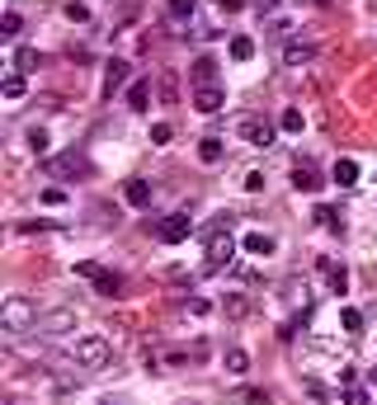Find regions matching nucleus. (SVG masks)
<instances>
[{
  "mask_svg": "<svg viewBox=\"0 0 377 405\" xmlns=\"http://www.w3.org/2000/svg\"><path fill=\"white\" fill-rule=\"evenodd\" d=\"M321 273H325V283H330V293H345V288H349V273H345V264L321 259Z\"/></svg>",
  "mask_w": 377,
  "mask_h": 405,
  "instance_id": "obj_15",
  "label": "nucleus"
},
{
  "mask_svg": "<svg viewBox=\"0 0 377 405\" xmlns=\"http://www.w3.org/2000/svg\"><path fill=\"white\" fill-rule=\"evenodd\" d=\"M184 306L193 311V316H208V311H213V302H208V297H188Z\"/></svg>",
  "mask_w": 377,
  "mask_h": 405,
  "instance_id": "obj_32",
  "label": "nucleus"
},
{
  "mask_svg": "<svg viewBox=\"0 0 377 405\" xmlns=\"http://www.w3.org/2000/svg\"><path fill=\"white\" fill-rule=\"evenodd\" d=\"M345 405H368V391L363 386H345Z\"/></svg>",
  "mask_w": 377,
  "mask_h": 405,
  "instance_id": "obj_31",
  "label": "nucleus"
},
{
  "mask_svg": "<svg viewBox=\"0 0 377 405\" xmlns=\"http://www.w3.org/2000/svg\"><path fill=\"white\" fill-rule=\"evenodd\" d=\"M71 325H76V311H71V306H57V311H48V316L38 321V330H43V335H66Z\"/></svg>",
  "mask_w": 377,
  "mask_h": 405,
  "instance_id": "obj_10",
  "label": "nucleus"
},
{
  "mask_svg": "<svg viewBox=\"0 0 377 405\" xmlns=\"http://www.w3.org/2000/svg\"><path fill=\"white\" fill-rule=\"evenodd\" d=\"M236 132L250 141V146H269L273 141V123H264V118H255V113H245L241 123H236Z\"/></svg>",
  "mask_w": 377,
  "mask_h": 405,
  "instance_id": "obj_6",
  "label": "nucleus"
},
{
  "mask_svg": "<svg viewBox=\"0 0 377 405\" xmlns=\"http://www.w3.org/2000/svg\"><path fill=\"white\" fill-rule=\"evenodd\" d=\"M217 10H222V14H236V10H241V0H217Z\"/></svg>",
  "mask_w": 377,
  "mask_h": 405,
  "instance_id": "obj_37",
  "label": "nucleus"
},
{
  "mask_svg": "<svg viewBox=\"0 0 377 405\" xmlns=\"http://www.w3.org/2000/svg\"><path fill=\"white\" fill-rule=\"evenodd\" d=\"M95 288H99L104 297H118V293H123V273H108V269H99V278H95Z\"/></svg>",
  "mask_w": 377,
  "mask_h": 405,
  "instance_id": "obj_17",
  "label": "nucleus"
},
{
  "mask_svg": "<svg viewBox=\"0 0 377 405\" xmlns=\"http://www.w3.org/2000/svg\"><path fill=\"white\" fill-rule=\"evenodd\" d=\"M66 358H71L76 368H104L108 363V339L104 335H81V339L66 349Z\"/></svg>",
  "mask_w": 377,
  "mask_h": 405,
  "instance_id": "obj_1",
  "label": "nucleus"
},
{
  "mask_svg": "<svg viewBox=\"0 0 377 405\" xmlns=\"http://www.w3.org/2000/svg\"><path fill=\"white\" fill-rule=\"evenodd\" d=\"M123 198H128V208H137V213H146V208L156 203V189H151L146 179H128V184H123Z\"/></svg>",
  "mask_w": 377,
  "mask_h": 405,
  "instance_id": "obj_7",
  "label": "nucleus"
},
{
  "mask_svg": "<svg viewBox=\"0 0 377 405\" xmlns=\"http://www.w3.org/2000/svg\"><path fill=\"white\" fill-rule=\"evenodd\" d=\"M222 104H226V90H222V85H198V90H193V108H198V113H217Z\"/></svg>",
  "mask_w": 377,
  "mask_h": 405,
  "instance_id": "obj_8",
  "label": "nucleus"
},
{
  "mask_svg": "<svg viewBox=\"0 0 377 405\" xmlns=\"http://www.w3.org/2000/svg\"><path fill=\"white\" fill-rule=\"evenodd\" d=\"M245 250H250L255 259H269L273 250H278V241H273L269 231H250V236H245Z\"/></svg>",
  "mask_w": 377,
  "mask_h": 405,
  "instance_id": "obj_12",
  "label": "nucleus"
},
{
  "mask_svg": "<svg viewBox=\"0 0 377 405\" xmlns=\"http://www.w3.org/2000/svg\"><path fill=\"white\" fill-rule=\"evenodd\" d=\"M302 123H307V118H302V108H288V113L278 118V128H283V132H302Z\"/></svg>",
  "mask_w": 377,
  "mask_h": 405,
  "instance_id": "obj_23",
  "label": "nucleus"
},
{
  "mask_svg": "<svg viewBox=\"0 0 377 405\" xmlns=\"http://www.w3.org/2000/svg\"><path fill=\"white\" fill-rule=\"evenodd\" d=\"M19 24H24V19H19V14H14V10H10V14H5V19H0V33H5V38H14V33H19Z\"/></svg>",
  "mask_w": 377,
  "mask_h": 405,
  "instance_id": "obj_29",
  "label": "nucleus"
},
{
  "mask_svg": "<svg viewBox=\"0 0 377 405\" xmlns=\"http://www.w3.org/2000/svg\"><path fill=\"white\" fill-rule=\"evenodd\" d=\"M293 189H302V193H316V189H321V175H316V165H307V161L297 165V170H293Z\"/></svg>",
  "mask_w": 377,
  "mask_h": 405,
  "instance_id": "obj_13",
  "label": "nucleus"
},
{
  "mask_svg": "<svg viewBox=\"0 0 377 405\" xmlns=\"http://www.w3.org/2000/svg\"><path fill=\"white\" fill-rule=\"evenodd\" d=\"M245 189L260 193V189H264V175H260V170H250V175H245Z\"/></svg>",
  "mask_w": 377,
  "mask_h": 405,
  "instance_id": "obj_34",
  "label": "nucleus"
},
{
  "mask_svg": "<svg viewBox=\"0 0 377 405\" xmlns=\"http://www.w3.org/2000/svg\"><path fill=\"white\" fill-rule=\"evenodd\" d=\"M373 382H377V377H373Z\"/></svg>",
  "mask_w": 377,
  "mask_h": 405,
  "instance_id": "obj_40",
  "label": "nucleus"
},
{
  "mask_svg": "<svg viewBox=\"0 0 377 405\" xmlns=\"http://www.w3.org/2000/svg\"><path fill=\"white\" fill-rule=\"evenodd\" d=\"M123 85H128V61H123V57H113V61L104 66V99H113Z\"/></svg>",
  "mask_w": 377,
  "mask_h": 405,
  "instance_id": "obj_11",
  "label": "nucleus"
},
{
  "mask_svg": "<svg viewBox=\"0 0 377 405\" xmlns=\"http://www.w3.org/2000/svg\"><path fill=\"white\" fill-rule=\"evenodd\" d=\"M316 57V43H307V38H288L283 43V66H307Z\"/></svg>",
  "mask_w": 377,
  "mask_h": 405,
  "instance_id": "obj_9",
  "label": "nucleus"
},
{
  "mask_svg": "<svg viewBox=\"0 0 377 405\" xmlns=\"http://www.w3.org/2000/svg\"><path fill=\"white\" fill-rule=\"evenodd\" d=\"M273 5H278V0H260V10H273Z\"/></svg>",
  "mask_w": 377,
  "mask_h": 405,
  "instance_id": "obj_38",
  "label": "nucleus"
},
{
  "mask_svg": "<svg viewBox=\"0 0 377 405\" xmlns=\"http://www.w3.org/2000/svg\"><path fill=\"white\" fill-rule=\"evenodd\" d=\"M316 5H330V0H316Z\"/></svg>",
  "mask_w": 377,
  "mask_h": 405,
  "instance_id": "obj_39",
  "label": "nucleus"
},
{
  "mask_svg": "<svg viewBox=\"0 0 377 405\" xmlns=\"http://www.w3.org/2000/svg\"><path fill=\"white\" fill-rule=\"evenodd\" d=\"M193 10H198V0H170V5H165L170 24H184V19H193Z\"/></svg>",
  "mask_w": 377,
  "mask_h": 405,
  "instance_id": "obj_16",
  "label": "nucleus"
},
{
  "mask_svg": "<svg viewBox=\"0 0 377 405\" xmlns=\"http://www.w3.org/2000/svg\"><path fill=\"white\" fill-rule=\"evenodd\" d=\"M151 141H156V146H165V141H170V128H165V123H156V128H151Z\"/></svg>",
  "mask_w": 377,
  "mask_h": 405,
  "instance_id": "obj_36",
  "label": "nucleus"
},
{
  "mask_svg": "<svg viewBox=\"0 0 377 405\" xmlns=\"http://www.w3.org/2000/svg\"><path fill=\"white\" fill-rule=\"evenodd\" d=\"M128 108H133V113H146V108H151V85L146 81L128 85Z\"/></svg>",
  "mask_w": 377,
  "mask_h": 405,
  "instance_id": "obj_14",
  "label": "nucleus"
},
{
  "mask_svg": "<svg viewBox=\"0 0 377 405\" xmlns=\"http://www.w3.org/2000/svg\"><path fill=\"white\" fill-rule=\"evenodd\" d=\"M43 170L52 175V179H90V161H85L81 151H61V156H48Z\"/></svg>",
  "mask_w": 377,
  "mask_h": 405,
  "instance_id": "obj_3",
  "label": "nucleus"
},
{
  "mask_svg": "<svg viewBox=\"0 0 377 405\" xmlns=\"http://www.w3.org/2000/svg\"><path fill=\"white\" fill-rule=\"evenodd\" d=\"M61 14H66V19H71V24H85V19H90V10H85V5H76V0H71V5H66V10H61Z\"/></svg>",
  "mask_w": 377,
  "mask_h": 405,
  "instance_id": "obj_28",
  "label": "nucleus"
},
{
  "mask_svg": "<svg viewBox=\"0 0 377 405\" xmlns=\"http://www.w3.org/2000/svg\"><path fill=\"white\" fill-rule=\"evenodd\" d=\"M330 175H335V184H340V189L358 184V165H354V161H335V170H330Z\"/></svg>",
  "mask_w": 377,
  "mask_h": 405,
  "instance_id": "obj_18",
  "label": "nucleus"
},
{
  "mask_svg": "<svg viewBox=\"0 0 377 405\" xmlns=\"http://www.w3.org/2000/svg\"><path fill=\"white\" fill-rule=\"evenodd\" d=\"M231 57H236V61H250V57H255V38L236 33V38H231Z\"/></svg>",
  "mask_w": 377,
  "mask_h": 405,
  "instance_id": "obj_22",
  "label": "nucleus"
},
{
  "mask_svg": "<svg viewBox=\"0 0 377 405\" xmlns=\"http://www.w3.org/2000/svg\"><path fill=\"white\" fill-rule=\"evenodd\" d=\"M316 221H321V226H335V231L345 226V221H340V213H335V208H316Z\"/></svg>",
  "mask_w": 377,
  "mask_h": 405,
  "instance_id": "obj_27",
  "label": "nucleus"
},
{
  "mask_svg": "<svg viewBox=\"0 0 377 405\" xmlns=\"http://www.w3.org/2000/svg\"><path fill=\"white\" fill-rule=\"evenodd\" d=\"M198 161H203V165H222V141H217V137L198 141Z\"/></svg>",
  "mask_w": 377,
  "mask_h": 405,
  "instance_id": "obj_20",
  "label": "nucleus"
},
{
  "mask_svg": "<svg viewBox=\"0 0 377 405\" xmlns=\"http://www.w3.org/2000/svg\"><path fill=\"white\" fill-rule=\"evenodd\" d=\"M28 146H33V151L43 156V151H48L52 141H48V132H43V128H28Z\"/></svg>",
  "mask_w": 377,
  "mask_h": 405,
  "instance_id": "obj_26",
  "label": "nucleus"
},
{
  "mask_svg": "<svg viewBox=\"0 0 377 405\" xmlns=\"http://www.w3.org/2000/svg\"><path fill=\"white\" fill-rule=\"evenodd\" d=\"M340 325H345L349 335H358V330H363V316H358L354 306H345V311H340Z\"/></svg>",
  "mask_w": 377,
  "mask_h": 405,
  "instance_id": "obj_25",
  "label": "nucleus"
},
{
  "mask_svg": "<svg viewBox=\"0 0 377 405\" xmlns=\"http://www.w3.org/2000/svg\"><path fill=\"white\" fill-rule=\"evenodd\" d=\"M231 255H236V241H231V231L217 221V231L208 236V264H213V269H226V264H231Z\"/></svg>",
  "mask_w": 377,
  "mask_h": 405,
  "instance_id": "obj_4",
  "label": "nucleus"
},
{
  "mask_svg": "<svg viewBox=\"0 0 377 405\" xmlns=\"http://www.w3.org/2000/svg\"><path fill=\"white\" fill-rule=\"evenodd\" d=\"M307 396H311V401H330V386H325V382H311Z\"/></svg>",
  "mask_w": 377,
  "mask_h": 405,
  "instance_id": "obj_33",
  "label": "nucleus"
},
{
  "mask_svg": "<svg viewBox=\"0 0 377 405\" xmlns=\"http://www.w3.org/2000/svg\"><path fill=\"white\" fill-rule=\"evenodd\" d=\"M43 203H48V208H61V203H66V193H61V189H48V193H43Z\"/></svg>",
  "mask_w": 377,
  "mask_h": 405,
  "instance_id": "obj_35",
  "label": "nucleus"
},
{
  "mask_svg": "<svg viewBox=\"0 0 377 405\" xmlns=\"http://www.w3.org/2000/svg\"><path fill=\"white\" fill-rule=\"evenodd\" d=\"M0 325L10 330V335H24V330H38V311L28 306L24 297H10L0 306Z\"/></svg>",
  "mask_w": 377,
  "mask_h": 405,
  "instance_id": "obj_2",
  "label": "nucleus"
},
{
  "mask_svg": "<svg viewBox=\"0 0 377 405\" xmlns=\"http://www.w3.org/2000/svg\"><path fill=\"white\" fill-rule=\"evenodd\" d=\"M151 231H156V241H165V245H180V241H188L193 221H188V213H175V217H165V221H156Z\"/></svg>",
  "mask_w": 377,
  "mask_h": 405,
  "instance_id": "obj_5",
  "label": "nucleus"
},
{
  "mask_svg": "<svg viewBox=\"0 0 377 405\" xmlns=\"http://www.w3.org/2000/svg\"><path fill=\"white\" fill-rule=\"evenodd\" d=\"M28 85H24V76H19V71H14V76H10V81H5V95H10V99H19V95H24Z\"/></svg>",
  "mask_w": 377,
  "mask_h": 405,
  "instance_id": "obj_30",
  "label": "nucleus"
},
{
  "mask_svg": "<svg viewBox=\"0 0 377 405\" xmlns=\"http://www.w3.org/2000/svg\"><path fill=\"white\" fill-rule=\"evenodd\" d=\"M14 66H19V76L33 71V66H38V52H33V48H19V52H14Z\"/></svg>",
  "mask_w": 377,
  "mask_h": 405,
  "instance_id": "obj_24",
  "label": "nucleus"
},
{
  "mask_svg": "<svg viewBox=\"0 0 377 405\" xmlns=\"http://www.w3.org/2000/svg\"><path fill=\"white\" fill-rule=\"evenodd\" d=\"M188 76H193V81H198V85H213V76H217V61H213V57H198Z\"/></svg>",
  "mask_w": 377,
  "mask_h": 405,
  "instance_id": "obj_19",
  "label": "nucleus"
},
{
  "mask_svg": "<svg viewBox=\"0 0 377 405\" xmlns=\"http://www.w3.org/2000/svg\"><path fill=\"white\" fill-rule=\"evenodd\" d=\"M222 363H226V373H236V377H241L245 368H250V353H245V349H226Z\"/></svg>",
  "mask_w": 377,
  "mask_h": 405,
  "instance_id": "obj_21",
  "label": "nucleus"
}]
</instances>
